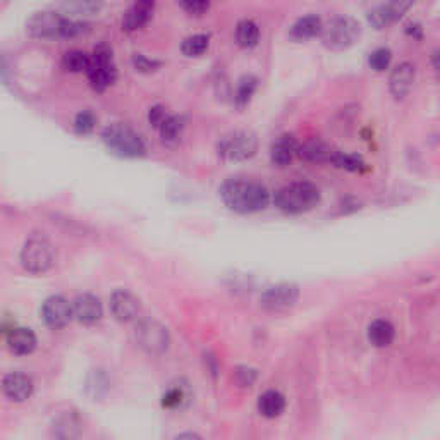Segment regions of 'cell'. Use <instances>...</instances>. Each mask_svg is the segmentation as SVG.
Listing matches in <instances>:
<instances>
[{
  "instance_id": "f546056e",
  "label": "cell",
  "mask_w": 440,
  "mask_h": 440,
  "mask_svg": "<svg viewBox=\"0 0 440 440\" xmlns=\"http://www.w3.org/2000/svg\"><path fill=\"white\" fill-rule=\"evenodd\" d=\"M74 131L81 136H86V134L93 133L95 126H97V117L90 112V110H83V112L77 113L74 117Z\"/></svg>"
},
{
  "instance_id": "4316f807",
  "label": "cell",
  "mask_w": 440,
  "mask_h": 440,
  "mask_svg": "<svg viewBox=\"0 0 440 440\" xmlns=\"http://www.w3.org/2000/svg\"><path fill=\"white\" fill-rule=\"evenodd\" d=\"M208 47H210V37L205 33H198L187 37L181 45V51L186 57H200L208 51Z\"/></svg>"
},
{
  "instance_id": "ffe728a7",
  "label": "cell",
  "mask_w": 440,
  "mask_h": 440,
  "mask_svg": "<svg viewBox=\"0 0 440 440\" xmlns=\"http://www.w3.org/2000/svg\"><path fill=\"white\" fill-rule=\"evenodd\" d=\"M296 152H297L296 138H294L293 134H282V136L277 138L271 147L272 164H274L275 167H280V169L291 165Z\"/></svg>"
},
{
  "instance_id": "e0dca14e",
  "label": "cell",
  "mask_w": 440,
  "mask_h": 440,
  "mask_svg": "<svg viewBox=\"0 0 440 440\" xmlns=\"http://www.w3.org/2000/svg\"><path fill=\"white\" fill-rule=\"evenodd\" d=\"M154 9L155 0H136L134 6L124 14L122 30L126 33H134V31L145 28L154 16Z\"/></svg>"
},
{
  "instance_id": "4dcf8cb0",
  "label": "cell",
  "mask_w": 440,
  "mask_h": 440,
  "mask_svg": "<svg viewBox=\"0 0 440 440\" xmlns=\"http://www.w3.org/2000/svg\"><path fill=\"white\" fill-rule=\"evenodd\" d=\"M390 60H392V52H390L389 48L381 47L377 48V51L372 52L368 64H370L372 69L377 71V73H384L387 67L390 66Z\"/></svg>"
},
{
  "instance_id": "8992f818",
  "label": "cell",
  "mask_w": 440,
  "mask_h": 440,
  "mask_svg": "<svg viewBox=\"0 0 440 440\" xmlns=\"http://www.w3.org/2000/svg\"><path fill=\"white\" fill-rule=\"evenodd\" d=\"M21 264L31 274H45L54 265V248L42 234H33L21 250Z\"/></svg>"
},
{
  "instance_id": "8fae6325",
  "label": "cell",
  "mask_w": 440,
  "mask_h": 440,
  "mask_svg": "<svg viewBox=\"0 0 440 440\" xmlns=\"http://www.w3.org/2000/svg\"><path fill=\"white\" fill-rule=\"evenodd\" d=\"M414 0H389L387 3H382V6L372 9L367 14V19L375 30H384L390 24L397 23L411 9Z\"/></svg>"
},
{
  "instance_id": "e575fe53",
  "label": "cell",
  "mask_w": 440,
  "mask_h": 440,
  "mask_svg": "<svg viewBox=\"0 0 440 440\" xmlns=\"http://www.w3.org/2000/svg\"><path fill=\"white\" fill-rule=\"evenodd\" d=\"M183 9L186 12L193 14V16H200V14L207 12L210 7V0H179Z\"/></svg>"
},
{
  "instance_id": "7402d4cb",
  "label": "cell",
  "mask_w": 440,
  "mask_h": 440,
  "mask_svg": "<svg viewBox=\"0 0 440 440\" xmlns=\"http://www.w3.org/2000/svg\"><path fill=\"white\" fill-rule=\"evenodd\" d=\"M286 410V397L279 390H267L258 399V411L265 418H277Z\"/></svg>"
},
{
  "instance_id": "f1b7e54d",
  "label": "cell",
  "mask_w": 440,
  "mask_h": 440,
  "mask_svg": "<svg viewBox=\"0 0 440 440\" xmlns=\"http://www.w3.org/2000/svg\"><path fill=\"white\" fill-rule=\"evenodd\" d=\"M330 164L336 165L337 169L349 170V172H363V170H367V164L363 162V158L358 157V155L344 154V152H339V150H337V154L333 155Z\"/></svg>"
},
{
  "instance_id": "74e56055",
  "label": "cell",
  "mask_w": 440,
  "mask_h": 440,
  "mask_svg": "<svg viewBox=\"0 0 440 440\" xmlns=\"http://www.w3.org/2000/svg\"><path fill=\"white\" fill-rule=\"evenodd\" d=\"M406 33L410 35V37H413L414 40H421V38H423V30H421V26L418 23L407 24Z\"/></svg>"
},
{
  "instance_id": "603a6c76",
  "label": "cell",
  "mask_w": 440,
  "mask_h": 440,
  "mask_svg": "<svg viewBox=\"0 0 440 440\" xmlns=\"http://www.w3.org/2000/svg\"><path fill=\"white\" fill-rule=\"evenodd\" d=\"M394 337H396V329L389 320L378 318V320L372 322L370 327H368V340L375 347L390 346L394 342Z\"/></svg>"
},
{
  "instance_id": "83f0119b",
  "label": "cell",
  "mask_w": 440,
  "mask_h": 440,
  "mask_svg": "<svg viewBox=\"0 0 440 440\" xmlns=\"http://www.w3.org/2000/svg\"><path fill=\"white\" fill-rule=\"evenodd\" d=\"M90 55L83 51H69L62 57V69L67 73H83L86 71Z\"/></svg>"
},
{
  "instance_id": "4fadbf2b",
  "label": "cell",
  "mask_w": 440,
  "mask_h": 440,
  "mask_svg": "<svg viewBox=\"0 0 440 440\" xmlns=\"http://www.w3.org/2000/svg\"><path fill=\"white\" fill-rule=\"evenodd\" d=\"M71 306H73V317L83 325L97 324L102 318V315H104V308H102L100 300L97 296H93V294H80L71 303Z\"/></svg>"
},
{
  "instance_id": "8d00e7d4",
  "label": "cell",
  "mask_w": 440,
  "mask_h": 440,
  "mask_svg": "<svg viewBox=\"0 0 440 440\" xmlns=\"http://www.w3.org/2000/svg\"><path fill=\"white\" fill-rule=\"evenodd\" d=\"M237 375H239V377H243L241 385H251L253 384L255 378H257L255 370H250V368H239V370H237Z\"/></svg>"
},
{
  "instance_id": "d590c367",
  "label": "cell",
  "mask_w": 440,
  "mask_h": 440,
  "mask_svg": "<svg viewBox=\"0 0 440 440\" xmlns=\"http://www.w3.org/2000/svg\"><path fill=\"white\" fill-rule=\"evenodd\" d=\"M165 117H167V112L162 105H154V107H150V110H148V122H150L154 127L161 126V124L164 122Z\"/></svg>"
},
{
  "instance_id": "836d02e7",
  "label": "cell",
  "mask_w": 440,
  "mask_h": 440,
  "mask_svg": "<svg viewBox=\"0 0 440 440\" xmlns=\"http://www.w3.org/2000/svg\"><path fill=\"white\" fill-rule=\"evenodd\" d=\"M184 397H186V394H184L183 387H172V389L167 390V392L164 394V397H162V406L172 410V407L181 406V403L184 401Z\"/></svg>"
},
{
  "instance_id": "277c9868",
  "label": "cell",
  "mask_w": 440,
  "mask_h": 440,
  "mask_svg": "<svg viewBox=\"0 0 440 440\" xmlns=\"http://www.w3.org/2000/svg\"><path fill=\"white\" fill-rule=\"evenodd\" d=\"M322 44L333 52H342L353 47L361 37V24L347 16L333 17L322 28Z\"/></svg>"
},
{
  "instance_id": "52a82bcc",
  "label": "cell",
  "mask_w": 440,
  "mask_h": 440,
  "mask_svg": "<svg viewBox=\"0 0 440 440\" xmlns=\"http://www.w3.org/2000/svg\"><path fill=\"white\" fill-rule=\"evenodd\" d=\"M258 140L248 131H234L219 140L217 154L227 162H244L257 155Z\"/></svg>"
},
{
  "instance_id": "9c48e42d",
  "label": "cell",
  "mask_w": 440,
  "mask_h": 440,
  "mask_svg": "<svg viewBox=\"0 0 440 440\" xmlns=\"http://www.w3.org/2000/svg\"><path fill=\"white\" fill-rule=\"evenodd\" d=\"M64 23H66V17L52 10H45V12H37L28 19L26 31L33 38L54 40V38H62Z\"/></svg>"
},
{
  "instance_id": "30bf717a",
  "label": "cell",
  "mask_w": 440,
  "mask_h": 440,
  "mask_svg": "<svg viewBox=\"0 0 440 440\" xmlns=\"http://www.w3.org/2000/svg\"><path fill=\"white\" fill-rule=\"evenodd\" d=\"M300 300V287L296 284L280 282L268 287L260 297L262 308L268 311H282L289 310Z\"/></svg>"
},
{
  "instance_id": "5bb4252c",
  "label": "cell",
  "mask_w": 440,
  "mask_h": 440,
  "mask_svg": "<svg viewBox=\"0 0 440 440\" xmlns=\"http://www.w3.org/2000/svg\"><path fill=\"white\" fill-rule=\"evenodd\" d=\"M414 77H416V69L411 62H401L399 66L394 67L389 77V88L392 97L397 100L406 98L410 91L413 90Z\"/></svg>"
},
{
  "instance_id": "1f68e13d",
  "label": "cell",
  "mask_w": 440,
  "mask_h": 440,
  "mask_svg": "<svg viewBox=\"0 0 440 440\" xmlns=\"http://www.w3.org/2000/svg\"><path fill=\"white\" fill-rule=\"evenodd\" d=\"M67 6L76 14H97L100 12L104 0H67Z\"/></svg>"
},
{
  "instance_id": "9a60e30c",
  "label": "cell",
  "mask_w": 440,
  "mask_h": 440,
  "mask_svg": "<svg viewBox=\"0 0 440 440\" xmlns=\"http://www.w3.org/2000/svg\"><path fill=\"white\" fill-rule=\"evenodd\" d=\"M110 311H112L116 320L131 322L140 313V301L129 291L117 289L110 296Z\"/></svg>"
},
{
  "instance_id": "3957f363",
  "label": "cell",
  "mask_w": 440,
  "mask_h": 440,
  "mask_svg": "<svg viewBox=\"0 0 440 440\" xmlns=\"http://www.w3.org/2000/svg\"><path fill=\"white\" fill-rule=\"evenodd\" d=\"M102 140L113 155H119L122 158H140L147 152L143 138L133 127L122 122L110 124L105 127Z\"/></svg>"
},
{
  "instance_id": "7a4b0ae2",
  "label": "cell",
  "mask_w": 440,
  "mask_h": 440,
  "mask_svg": "<svg viewBox=\"0 0 440 440\" xmlns=\"http://www.w3.org/2000/svg\"><path fill=\"white\" fill-rule=\"evenodd\" d=\"M322 200L320 190L315 184L301 181L279 187L274 193V205L277 210L287 215H301L318 207Z\"/></svg>"
},
{
  "instance_id": "5b68a950",
  "label": "cell",
  "mask_w": 440,
  "mask_h": 440,
  "mask_svg": "<svg viewBox=\"0 0 440 440\" xmlns=\"http://www.w3.org/2000/svg\"><path fill=\"white\" fill-rule=\"evenodd\" d=\"M84 73L95 91H105L116 83L117 69L113 64L112 48L107 44H100L98 47H95Z\"/></svg>"
},
{
  "instance_id": "f35d334b",
  "label": "cell",
  "mask_w": 440,
  "mask_h": 440,
  "mask_svg": "<svg viewBox=\"0 0 440 440\" xmlns=\"http://www.w3.org/2000/svg\"><path fill=\"white\" fill-rule=\"evenodd\" d=\"M437 57H439V52L435 51L434 54H432V60H434V69L439 71V62H437Z\"/></svg>"
},
{
  "instance_id": "ac0fdd59",
  "label": "cell",
  "mask_w": 440,
  "mask_h": 440,
  "mask_svg": "<svg viewBox=\"0 0 440 440\" xmlns=\"http://www.w3.org/2000/svg\"><path fill=\"white\" fill-rule=\"evenodd\" d=\"M337 154V148H333L330 143H325L322 140H310L304 141L303 145H297L296 155L304 162L311 164H330L333 155Z\"/></svg>"
},
{
  "instance_id": "cb8c5ba5",
  "label": "cell",
  "mask_w": 440,
  "mask_h": 440,
  "mask_svg": "<svg viewBox=\"0 0 440 440\" xmlns=\"http://www.w3.org/2000/svg\"><path fill=\"white\" fill-rule=\"evenodd\" d=\"M236 42L241 48H253L260 42V28L255 21L243 19L236 26Z\"/></svg>"
},
{
  "instance_id": "d6986e66",
  "label": "cell",
  "mask_w": 440,
  "mask_h": 440,
  "mask_svg": "<svg viewBox=\"0 0 440 440\" xmlns=\"http://www.w3.org/2000/svg\"><path fill=\"white\" fill-rule=\"evenodd\" d=\"M37 342V336L31 329L12 327L7 333V346H9L10 353L17 354V356H26V354L33 353Z\"/></svg>"
},
{
  "instance_id": "484cf974",
  "label": "cell",
  "mask_w": 440,
  "mask_h": 440,
  "mask_svg": "<svg viewBox=\"0 0 440 440\" xmlns=\"http://www.w3.org/2000/svg\"><path fill=\"white\" fill-rule=\"evenodd\" d=\"M258 88V80L251 74L248 76H243L237 83V90H236V97H234V102H236L237 109H244L248 104H250L251 97L255 95Z\"/></svg>"
},
{
  "instance_id": "44dd1931",
  "label": "cell",
  "mask_w": 440,
  "mask_h": 440,
  "mask_svg": "<svg viewBox=\"0 0 440 440\" xmlns=\"http://www.w3.org/2000/svg\"><path fill=\"white\" fill-rule=\"evenodd\" d=\"M322 28H324V23H322L320 17H318L317 14H308V16L300 17V19L291 26L289 38L293 42L311 40V38L318 37V35L322 33Z\"/></svg>"
},
{
  "instance_id": "d4e9b609",
  "label": "cell",
  "mask_w": 440,
  "mask_h": 440,
  "mask_svg": "<svg viewBox=\"0 0 440 440\" xmlns=\"http://www.w3.org/2000/svg\"><path fill=\"white\" fill-rule=\"evenodd\" d=\"M184 127H186V120H184L183 116H167L164 122L158 126L162 141L169 145L179 141V138L183 136Z\"/></svg>"
},
{
  "instance_id": "2e32d148",
  "label": "cell",
  "mask_w": 440,
  "mask_h": 440,
  "mask_svg": "<svg viewBox=\"0 0 440 440\" xmlns=\"http://www.w3.org/2000/svg\"><path fill=\"white\" fill-rule=\"evenodd\" d=\"M0 387H2V392L6 394V397H9L14 403H23V401L30 399L31 394H33V381L26 374H21V372L7 374L2 378V385Z\"/></svg>"
},
{
  "instance_id": "6da1fadb",
  "label": "cell",
  "mask_w": 440,
  "mask_h": 440,
  "mask_svg": "<svg viewBox=\"0 0 440 440\" xmlns=\"http://www.w3.org/2000/svg\"><path fill=\"white\" fill-rule=\"evenodd\" d=\"M222 203L236 214H258L271 203V193L257 181L246 177H230L219 187Z\"/></svg>"
},
{
  "instance_id": "ba28073f",
  "label": "cell",
  "mask_w": 440,
  "mask_h": 440,
  "mask_svg": "<svg viewBox=\"0 0 440 440\" xmlns=\"http://www.w3.org/2000/svg\"><path fill=\"white\" fill-rule=\"evenodd\" d=\"M136 342L141 349L150 354H162L169 347V332L162 324L152 318L140 320L136 325Z\"/></svg>"
},
{
  "instance_id": "d6a6232c",
  "label": "cell",
  "mask_w": 440,
  "mask_h": 440,
  "mask_svg": "<svg viewBox=\"0 0 440 440\" xmlns=\"http://www.w3.org/2000/svg\"><path fill=\"white\" fill-rule=\"evenodd\" d=\"M161 66L162 64L158 62V60L148 59V57L143 55V54H134L133 55V67L138 71V73H143V74L155 73V71H157Z\"/></svg>"
},
{
  "instance_id": "7c38bea8",
  "label": "cell",
  "mask_w": 440,
  "mask_h": 440,
  "mask_svg": "<svg viewBox=\"0 0 440 440\" xmlns=\"http://www.w3.org/2000/svg\"><path fill=\"white\" fill-rule=\"evenodd\" d=\"M42 318L51 329H62L73 318V306L64 296H51L42 306Z\"/></svg>"
}]
</instances>
